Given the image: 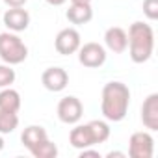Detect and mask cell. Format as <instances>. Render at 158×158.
Returning <instances> with one entry per match:
<instances>
[{"label":"cell","mask_w":158,"mask_h":158,"mask_svg":"<svg viewBox=\"0 0 158 158\" xmlns=\"http://www.w3.org/2000/svg\"><path fill=\"white\" fill-rule=\"evenodd\" d=\"M130 106V89L123 82H108L102 88L101 110L108 121H123Z\"/></svg>","instance_id":"6da1fadb"},{"label":"cell","mask_w":158,"mask_h":158,"mask_svg":"<svg viewBox=\"0 0 158 158\" xmlns=\"http://www.w3.org/2000/svg\"><path fill=\"white\" fill-rule=\"evenodd\" d=\"M128 54L134 63H145L154 50V32L147 23H132L128 28Z\"/></svg>","instance_id":"7a4b0ae2"},{"label":"cell","mask_w":158,"mask_h":158,"mask_svg":"<svg viewBox=\"0 0 158 158\" xmlns=\"http://www.w3.org/2000/svg\"><path fill=\"white\" fill-rule=\"evenodd\" d=\"M28 58V47L11 32L0 34V60L8 65H19Z\"/></svg>","instance_id":"3957f363"},{"label":"cell","mask_w":158,"mask_h":158,"mask_svg":"<svg viewBox=\"0 0 158 158\" xmlns=\"http://www.w3.org/2000/svg\"><path fill=\"white\" fill-rule=\"evenodd\" d=\"M82 114H84V106L78 97L69 95L58 102V119L65 125H76L82 119Z\"/></svg>","instance_id":"277c9868"},{"label":"cell","mask_w":158,"mask_h":158,"mask_svg":"<svg viewBox=\"0 0 158 158\" xmlns=\"http://www.w3.org/2000/svg\"><path fill=\"white\" fill-rule=\"evenodd\" d=\"M154 152V139L149 132H134L128 139V156L130 158H151Z\"/></svg>","instance_id":"5b68a950"},{"label":"cell","mask_w":158,"mask_h":158,"mask_svg":"<svg viewBox=\"0 0 158 158\" xmlns=\"http://www.w3.org/2000/svg\"><path fill=\"white\" fill-rule=\"evenodd\" d=\"M76 52H78V61H80L84 67H89V69L101 67V65L106 61V50H104V47L99 45V43H86V45H80V48H78Z\"/></svg>","instance_id":"8992f818"},{"label":"cell","mask_w":158,"mask_h":158,"mask_svg":"<svg viewBox=\"0 0 158 158\" xmlns=\"http://www.w3.org/2000/svg\"><path fill=\"white\" fill-rule=\"evenodd\" d=\"M82 41H80V34L74 28H63L58 32L56 39H54V47L61 56H69L74 54L78 48H80Z\"/></svg>","instance_id":"52a82bcc"},{"label":"cell","mask_w":158,"mask_h":158,"mask_svg":"<svg viewBox=\"0 0 158 158\" xmlns=\"http://www.w3.org/2000/svg\"><path fill=\"white\" fill-rule=\"evenodd\" d=\"M41 82H43V86L48 91L58 93V91H63L67 88V84H69V74L61 67H48L41 74Z\"/></svg>","instance_id":"ba28073f"},{"label":"cell","mask_w":158,"mask_h":158,"mask_svg":"<svg viewBox=\"0 0 158 158\" xmlns=\"http://www.w3.org/2000/svg\"><path fill=\"white\" fill-rule=\"evenodd\" d=\"M4 24L11 32H24L30 24V13L23 8H10L4 13Z\"/></svg>","instance_id":"9c48e42d"},{"label":"cell","mask_w":158,"mask_h":158,"mask_svg":"<svg viewBox=\"0 0 158 158\" xmlns=\"http://www.w3.org/2000/svg\"><path fill=\"white\" fill-rule=\"evenodd\" d=\"M141 121L149 130H158V93H151L143 101Z\"/></svg>","instance_id":"30bf717a"},{"label":"cell","mask_w":158,"mask_h":158,"mask_svg":"<svg viewBox=\"0 0 158 158\" xmlns=\"http://www.w3.org/2000/svg\"><path fill=\"white\" fill-rule=\"evenodd\" d=\"M104 43H106V47H108L112 52L121 54V52H125L127 47H128L127 32H125L123 28H119V26H112V28H108L106 34H104Z\"/></svg>","instance_id":"8fae6325"},{"label":"cell","mask_w":158,"mask_h":158,"mask_svg":"<svg viewBox=\"0 0 158 158\" xmlns=\"http://www.w3.org/2000/svg\"><path fill=\"white\" fill-rule=\"evenodd\" d=\"M67 21L73 23V24H86L93 19V10H91V4H86V2H73L65 13Z\"/></svg>","instance_id":"7c38bea8"},{"label":"cell","mask_w":158,"mask_h":158,"mask_svg":"<svg viewBox=\"0 0 158 158\" xmlns=\"http://www.w3.org/2000/svg\"><path fill=\"white\" fill-rule=\"evenodd\" d=\"M69 143L74 147V149H88L91 145H95L93 141V136H91V130H89V125H76L71 134H69Z\"/></svg>","instance_id":"4fadbf2b"},{"label":"cell","mask_w":158,"mask_h":158,"mask_svg":"<svg viewBox=\"0 0 158 158\" xmlns=\"http://www.w3.org/2000/svg\"><path fill=\"white\" fill-rule=\"evenodd\" d=\"M48 136H47V130L43 128V127H39V125H30V127H26L24 130H23V134H21V141H23V145L30 151L32 147H35L39 141H43V139H47Z\"/></svg>","instance_id":"5bb4252c"},{"label":"cell","mask_w":158,"mask_h":158,"mask_svg":"<svg viewBox=\"0 0 158 158\" xmlns=\"http://www.w3.org/2000/svg\"><path fill=\"white\" fill-rule=\"evenodd\" d=\"M0 110L6 112H19L21 110V95L11 88H2L0 91Z\"/></svg>","instance_id":"9a60e30c"},{"label":"cell","mask_w":158,"mask_h":158,"mask_svg":"<svg viewBox=\"0 0 158 158\" xmlns=\"http://www.w3.org/2000/svg\"><path fill=\"white\" fill-rule=\"evenodd\" d=\"M30 152H32L35 158H56V156H58V147H56V143H52V141L47 138V139L39 141L35 147H32Z\"/></svg>","instance_id":"2e32d148"},{"label":"cell","mask_w":158,"mask_h":158,"mask_svg":"<svg viewBox=\"0 0 158 158\" xmlns=\"http://www.w3.org/2000/svg\"><path fill=\"white\" fill-rule=\"evenodd\" d=\"M88 125H89V130H91V136H93V141L95 143H104L110 138V127H108L106 121L93 119Z\"/></svg>","instance_id":"e0dca14e"},{"label":"cell","mask_w":158,"mask_h":158,"mask_svg":"<svg viewBox=\"0 0 158 158\" xmlns=\"http://www.w3.org/2000/svg\"><path fill=\"white\" fill-rule=\"evenodd\" d=\"M17 127H19V115H17V112L0 110V134H11Z\"/></svg>","instance_id":"ac0fdd59"},{"label":"cell","mask_w":158,"mask_h":158,"mask_svg":"<svg viewBox=\"0 0 158 158\" xmlns=\"http://www.w3.org/2000/svg\"><path fill=\"white\" fill-rule=\"evenodd\" d=\"M15 69H11V65H0V88H10L15 82Z\"/></svg>","instance_id":"d6986e66"},{"label":"cell","mask_w":158,"mask_h":158,"mask_svg":"<svg viewBox=\"0 0 158 158\" xmlns=\"http://www.w3.org/2000/svg\"><path fill=\"white\" fill-rule=\"evenodd\" d=\"M143 13L149 21L158 19V0H143Z\"/></svg>","instance_id":"ffe728a7"},{"label":"cell","mask_w":158,"mask_h":158,"mask_svg":"<svg viewBox=\"0 0 158 158\" xmlns=\"http://www.w3.org/2000/svg\"><path fill=\"white\" fill-rule=\"evenodd\" d=\"M26 2H28V0H4V4L8 8H23Z\"/></svg>","instance_id":"44dd1931"},{"label":"cell","mask_w":158,"mask_h":158,"mask_svg":"<svg viewBox=\"0 0 158 158\" xmlns=\"http://www.w3.org/2000/svg\"><path fill=\"white\" fill-rule=\"evenodd\" d=\"M47 4H50V6H63L67 0H45Z\"/></svg>","instance_id":"7402d4cb"},{"label":"cell","mask_w":158,"mask_h":158,"mask_svg":"<svg viewBox=\"0 0 158 158\" xmlns=\"http://www.w3.org/2000/svg\"><path fill=\"white\" fill-rule=\"evenodd\" d=\"M114 156H125V154L123 152H117V151L115 152H108V158H114Z\"/></svg>","instance_id":"603a6c76"},{"label":"cell","mask_w":158,"mask_h":158,"mask_svg":"<svg viewBox=\"0 0 158 158\" xmlns=\"http://www.w3.org/2000/svg\"><path fill=\"white\" fill-rule=\"evenodd\" d=\"M71 2H86V4H91V0H71Z\"/></svg>","instance_id":"cb8c5ba5"},{"label":"cell","mask_w":158,"mask_h":158,"mask_svg":"<svg viewBox=\"0 0 158 158\" xmlns=\"http://www.w3.org/2000/svg\"><path fill=\"white\" fill-rule=\"evenodd\" d=\"M4 149V139H2V136H0V151Z\"/></svg>","instance_id":"d4e9b609"}]
</instances>
